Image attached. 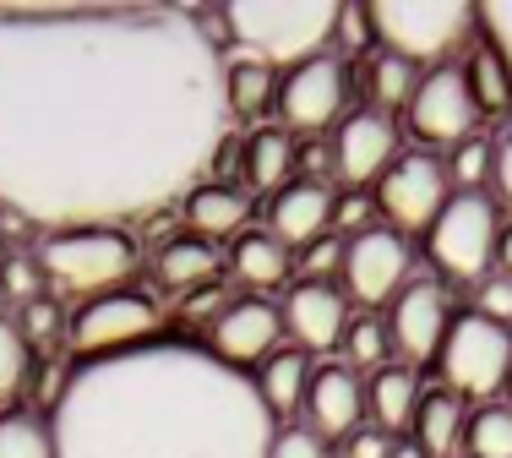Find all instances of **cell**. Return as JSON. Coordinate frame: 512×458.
<instances>
[{
  "mask_svg": "<svg viewBox=\"0 0 512 458\" xmlns=\"http://www.w3.org/2000/svg\"><path fill=\"white\" fill-rule=\"evenodd\" d=\"M218 273V246L213 240H169L164 251H158V284L169 289V295H197V289L213 284Z\"/></svg>",
  "mask_w": 512,
  "mask_h": 458,
  "instance_id": "24",
  "label": "cell"
},
{
  "mask_svg": "<svg viewBox=\"0 0 512 458\" xmlns=\"http://www.w3.org/2000/svg\"><path fill=\"white\" fill-rule=\"evenodd\" d=\"M447 180L453 191H480L491 180V137H463L447 159Z\"/></svg>",
  "mask_w": 512,
  "mask_h": 458,
  "instance_id": "33",
  "label": "cell"
},
{
  "mask_svg": "<svg viewBox=\"0 0 512 458\" xmlns=\"http://www.w3.org/2000/svg\"><path fill=\"white\" fill-rule=\"evenodd\" d=\"M469 458H512V404H480L463 431Z\"/></svg>",
  "mask_w": 512,
  "mask_h": 458,
  "instance_id": "28",
  "label": "cell"
},
{
  "mask_svg": "<svg viewBox=\"0 0 512 458\" xmlns=\"http://www.w3.org/2000/svg\"><path fill=\"white\" fill-rule=\"evenodd\" d=\"M469 311H480V317H491V322H507L512 328V273H485L480 284H474V306Z\"/></svg>",
  "mask_w": 512,
  "mask_h": 458,
  "instance_id": "37",
  "label": "cell"
},
{
  "mask_svg": "<svg viewBox=\"0 0 512 458\" xmlns=\"http://www.w3.org/2000/svg\"><path fill=\"white\" fill-rule=\"evenodd\" d=\"M158 328H164V311L153 306V295H142V289H115V295H93V300H82V311H71L66 339L82 360H99V355H120V349L153 344Z\"/></svg>",
  "mask_w": 512,
  "mask_h": 458,
  "instance_id": "8",
  "label": "cell"
},
{
  "mask_svg": "<svg viewBox=\"0 0 512 458\" xmlns=\"http://www.w3.org/2000/svg\"><path fill=\"white\" fill-rule=\"evenodd\" d=\"M17 328H22V339L28 344H55L60 333H66V311L55 306L50 295H39V300H28V306H17Z\"/></svg>",
  "mask_w": 512,
  "mask_h": 458,
  "instance_id": "34",
  "label": "cell"
},
{
  "mask_svg": "<svg viewBox=\"0 0 512 458\" xmlns=\"http://www.w3.org/2000/svg\"><path fill=\"white\" fill-rule=\"evenodd\" d=\"M507 393H512V377H507Z\"/></svg>",
  "mask_w": 512,
  "mask_h": 458,
  "instance_id": "46",
  "label": "cell"
},
{
  "mask_svg": "<svg viewBox=\"0 0 512 458\" xmlns=\"http://www.w3.org/2000/svg\"><path fill=\"white\" fill-rule=\"evenodd\" d=\"M442 382L458 399H491L512 377V328L480 311H458L442 339Z\"/></svg>",
  "mask_w": 512,
  "mask_h": 458,
  "instance_id": "7",
  "label": "cell"
},
{
  "mask_svg": "<svg viewBox=\"0 0 512 458\" xmlns=\"http://www.w3.org/2000/svg\"><path fill=\"white\" fill-rule=\"evenodd\" d=\"M474 120H480V110H474L469 99V82H463L458 66H436L431 77H420V93L409 99V126L414 137L425 142H458L474 137Z\"/></svg>",
  "mask_w": 512,
  "mask_h": 458,
  "instance_id": "15",
  "label": "cell"
},
{
  "mask_svg": "<svg viewBox=\"0 0 512 458\" xmlns=\"http://www.w3.org/2000/svg\"><path fill=\"white\" fill-rule=\"evenodd\" d=\"M0 458H55L50 420L28 415V409H6L0 415Z\"/></svg>",
  "mask_w": 512,
  "mask_h": 458,
  "instance_id": "29",
  "label": "cell"
},
{
  "mask_svg": "<svg viewBox=\"0 0 512 458\" xmlns=\"http://www.w3.org/2000/svg\"><path fill=\"white\" fill-rule=\"evenodd\" d=\"M197 6H0V213L120 229L186 202L229 142Z\"/></svg>",
  "mask_w": 512,
  "mask_h": 458,
  "instance_id": "1",
  "label": "cell"
},
{
  "mask_svg": "<svg viewBox=\"0 0 512 458\" xmlns=\"http://www.w3.org/2000/svg\"><path fill=\"white\" fill-rule=\"evenodd\" d=\"M327 153H333V180H344L349 191L371 186V180L387 175V164L398 159L393 115H382V110H355V115H344V126L333 131Z\"/></svg>",
  "mask_w": 512,
  "mask_h": 458,
  "instance_id": "14",
  "label": "cell"
},
{
  "mask_svg": "<svg viewBox=\"0 0 512 458\" xmlns=\"http://www.w3.org/2000/svg\"><path fill=\"white\" fill-rule=\"evenodd\" d=\"M491 186L512 208V126H502V137L491 142Z\"/></svg>",
  "mask_w": 512,
  "mask_h": 458,
  "instance_id": "40",
  "label": "cell"
},
{
  "mask_svg": "<svg viewBox=\"0 0 512 458\" xmlns=\"http://www.w3.org/2000/svg\"><path fill=\"white\" fill-rule=\"evenodd\" d=\"M414 93H420V66L404 60V55L376 50V60H371V99L393 110V104H409Z\"/></svg>",
  "mask_w": 512,
  "mask_h": 458,
  "instance_id": "32",
  "label": "cell"
},
{
  "mask_svg": "<svg viewBox=\"0 0 512 458\" xmlns=\"http://www.w3.org/2000/svg\"><path fill=\"white\" fill-rule=\"evenodd\" d=\"M344 93H349V71L327 50V55H311L306 66L284 71L273 104H278L284 131H327L338 120V110H344Z\"/></svg>",
  "mask_w": 512,
  "mask_h": 458,
  "instance_id": "11",
  "label": "cell"
},
{
  "mask_svg": "<svg viewBox=\"0 0 512 458\" xmlns=\"http://www.w3.org/2000/svg\"><path fill=\"white\" fill-rule=\"evenodd\" d=\"M463 431H469V404L458 393L436 388L420 393V409H414V448L425 458H453L463 448Z\"/></svg>",
  "mask_w": 512,
  "mask_h": 458,
  "instance_id": "20",
  "label": "cell"
},
{
  "mask_svg": "<svg viewBox=\"0 0 512 458\" xmlns=\"http://www.w3.org/2000/svg\"><path fill=\"white\" fill-rule=\"evenodd\" d=\"M224 306H229V300L218 295L213 284H207V289H197V295H191V306H186V311H191V317H218Z\"/></svg>",
  "mask_w": 512,
  "mask_h": 458,
  "instance_id": "43",
  "label": "cell"
},
{
  "mask_svg": "<svg viewBox=\"0 0 512 458\" xmlns=\"http://www.w3.org/2000/svg\"><path fill=\"white\" fill-rule=\"evenodd\" d=\"M278 339H284V311H278L267 295L229 300V306L213 317V328H207V349L235 371L256 366V360H273Z\"/></svg>",
  "mask_w": 512,
  "mask_h": 458,
  "instance_id": "13",
  "label": "cell"
},
{
  "mask_svg": "<svg viewBox=\"0 0 512 458\" xmlns=\"http://www.w3.org/2000/svg\"><path fill=\"white\" fill-rule=\"evenodd\" d=\"M251 219V191L229 186V180H202L186 197V224L197 229V240H224L240 235V224Z\"/></svg>",
  "mask_w": 512,
  "mask_h": 458,
  "instance_id": "19",
  "label": "cell"
},
{
  "mask_svg": "<svg viewBox=\"0 0 512 458\" xmlns=\"http://www.w3.org/2000/svg\"><path fill=\"white\" fill-rule=\"evenodd\" d=\"M344 289L349 300H360V306H387V300H398V289L409 284V246L398 229L387 224H371L360 229V235L344 240Z\"/></svg>",
  "mask_w": 512,
  "mask_h": 458,
  "instance_id": "10",
  "label": "cell"
},
{
  "mask_svg": "<svg viewBox=\"0 0 512 458\" xmlns=\"http://www.w3.org/2000/svg\"><path fill=\"white\" fill-rule=\"evenodd\" d=\"M344 268V240L322 235L316 246L300 251V284H333V273Z\"/></svg>",
  "mask_w": 512,
  "mask_h": 458,
  "instance_id": "36",
  "label": "cell"
},
{
  "mask_svg": "<svg viewBox=\"0 0 512 458\" xmlns=\"http://www.w3.org/2000/svg\"><path fill=\"white\" fill-rule=\"evenodd\" d=\"M39 268L66 295H115L137 273V240L126 229H60L39 240Z\"/></svg>",
  "mask_w": 512,
  "mask_h": 458,
  "instance_id": "4",
  "label": "cell"
},
{
  "mask_svg": "<svg viewBox=\"0 0 512 458\" xmlns=\"http://www.w3.org/2000/svg\"><path fill=\"white\" fill-rule=\"evenodd\" d=\"M453 328V300L436 279H409L398 289L393 311H387V339H393V355H404L409 366L442 355V339Z\"/></svg>",
  "mask_w": 512,
  "mask_h": 458,
  "instance_id": "12",
  "label": "cell"
},
{
  "mask_svg": "<svg viewBox=\"0 0 512 458\" xmlns=\"http://www.w3.org/2000/svg\"><path fill=\"white\" fill-rule=\"evenodd\" d=\"M284 333H295V349H338L349 328V306L338 284H295L284 306Z\"/></svg>",
  "mask_w": 512,
  "mask_h": 458,
  "instance_id": "17",
  "label": "cell"
},
{
  "mask_svg": "<svg viewBox=\"0 0 512 458\" xmlns=\"http://www.w3.org/2000/svg\"><path fill=\"white\" fill-rule=\"evenodd\" d=\"M0 289H6L17 306L39 300V295H44V268H39V257H28V251H17V257H0Z\"/></svg>",
  "mask_w": 512,
  "mask_h": 458,
  "instance_id": "35",
  "label": "cell"
},
{
  "mask_svg": "<svg viewBox=\"0 0 512 458\" xmlns=\"http://www.w3.org/2000/svg\"><path fill=\"white\" fill-rule=\"evenodd\" d=\"M414 409H420V382H414L409 366H382L371 371V382H365V415L376 420V431H404L414 420Z\"/></svg>",
  "mask_w": 512,
  "mask_h": 458,
  "instance_id": "23",
  "label": "cell"
},
{
  "mask_svg": "<svg viewBox=\"0 0 512 458\" xmlns=\"http://www.w3.org/2000/svg\"><path fill=\"white\" fill-rule=\"evenodd\" d=\"M447 202H453V180L436 153H398L376 180V213L398 229H431Z\"/></svg>",
  "mask_w": 512,
  "mask_h": 458,
  "instance_id": "9",
  "label": "cell"
},
{
  "mask_svg": "<svg viewBox=\"0 0 512 458\" xmlns=\"http://www.w3.org/2000/svg\"><path fill=\"white\" fill-rule=\"evenodd\" d=\"M365 22H371L376 50L404 55L414 66H425V60H453L458 50H469V39L480 33V11L453 6V0H436V6L382 0V6H365Z\"/></svg>",
  "mask_w": 512,
  "mask_h": 458,
  "instance_id": "5",
  "label": "cell"
},
{
  "mask_svg": "<svg viewBox=\"0 0 512 458\" xmlns=\"http://www.w3.org/2000/svg\"><path fill=\"white\" fill-rule=\"evenodd\" d=\"M28 377H33V344L22 339L17 317L0 311V404H17Z\"/></svg>",
  "mask_w": 512,
  "mask_h": 458,
  "instance_id": "30",
  "label": "cell"
},
{
  "mask_svg": "<svg viewBox=\"0 0 512 458\" xmlns=\"http://www.w3.org/2000/svg\"><path fill=\"white\" fill-rule=\"evenodd\" d=\"M267 458H333V448H327L322 437H316L311 426H278L273 448H267Z\"/></svg>",
  "mask_w": 512,
  "mask_h": 458,
  "instance_id": "38",
  "label": "cell"
},
{
  "mask_svg": "<svg viewBox=\"0 0 512 458\" xmlns=\"http://www.w3.org/2000/svg\"><path fill=\"white\" fill-rule=\"evenodd\" d=\"M496 273H512V229H502L496 240Z\"/></svg>",
  "mask_w": 512,
  "mask_h": 458,
  "instance_id": "44",
  "label": "cell"
},
{
  "mask_svg": "<svg viewBox=\"0 0 512 458\" xmlns=\"http://www.w3.org/2000/svg\"><path fill=\"white\" fill-rule=\"evenodd\" d=\"M311 377H316V366H311L306 349H278L273 360H262V371H256V393H262L267 409H273V420L295 415V409L306 404Z\"/></svg>",
  "mask_w": 512,
  "mask_h": 458,
  "instance_id": "22",
  "label": "cell"
},
{
  "mask_svg": "<svg viewBox=\"0 0 512 458\" xmlns=\"http://www.w3.org/2000/svg\"><path fill=\"white\" fill-rule=\"evenodd\" d=\"M306 420L322 442L355 437L365 420V382L349 366H316L311 393H306Z\"/></svg>",
  "mask_w": 512,
  "mask_h": 458,
  "instance_id": "18",
  "label": "cell"
},
{
  "mask_svg": "<svg viewBox=\"0 0 512 458\" xmlns=\"http://www.w3.org/2000/svg\"><path fill=\"white\" fill-rule=\"evenodd\" d=\"M463 82H469V99H474L480 115H507L512 110V71H507V60L496 55L491 44H480V50L469 55Z\"/></svg>",
  "mask_w": 512,
  "mask_h": 458,
  "instance_id": "26",
  "label": "cell"
},
{
  "mask_svg": "<svg viewBox=\"0 0 512 458\" xmlns=\"http://www.w3.org/2000/svg\"><path fill=\"white\" fill-rule=\"evenodd\" d=\"M387 453H393V437L376 431V426H360L355 437H349V458H387Z\"/></svg>",
  "mask_w": 512,
  "mask_h": 458,
  "instance_id": "42",
  "label": "cell"
},
{
  "mask_svg": "<svg viewBox=\"0 0 512 458\" xmlns=\"http://www.w3.org/2000/svg\"><path fill=\"white\" fill-rule=\"evenodd\" d=\"M55 458H267L278 437L251 371L207 344L153 339L77 360L50 409Z\"/></svg>",
  "mask_w": 512,
  "mask_h": 458,
  "instance_id": "2",
  "label": "cell"
},
{
  "mask_svg": "<svg viewBox=\"0 0 512 458\" xmlns=\"http://www.w3.org/2000/svg\"><path fill=\"white\" fill-rule=\"evenodd\" d=\"M333 224H344L349 235H360V229H371L376 224V202H365L360 191H349L344 202H338V213H333Z\"/></svg>",
  "mask_w": 512,
  "mask_h": 458,
  "instance_id": "41",
  "label": "cell"
},
{
  "mask_svg": "<svg viewBox=\"0 0 512 458\" xmlns=\"http://www.w3.org/2000/svg\"><path fill=\"white\" fill-rule=\"evenodd\" d=\"M496 240H502V219H496V202L485 191H453V202L425 229L431 262L463 284H480L496 268Z\"/></svg>",
  "mask_w": 512,
  "mask_h": 458,
  "instance_id": "6",
  "label": "cell"
},
{
  "mask_svg": "<svg viewBox=\"0 0 512 458\" xmlns=\"http://www.w3.org/2000/svg\"><path fill=\"white\" fill-rule=\"evenodd\" d=\"M387 458H425V453L414 448V442H393V453H387Z\"/></svg>",
  "mask_w": 512,
  "mask_h": 458,
  "instance_id": "45",
  "label": "cell"
},
{
  "mask_svg": "<svg viewBox=\"0 0 512 458\" xmlns=\"http://www.w3.org/2000/svg\"><path fill=\"white\" fill-rule=\"evenodd\" d=\"M289 246H278L267 229H246V235L235 240V251H229V273H235V284H246L251 295H267V289H278L289 279Z\"/></svg>",
  "mask_w": 512,
  "mask_h": 458,
  "instance_id": "21",
  "label": "cell"
},
{
  "mask_svg": "<svg viewBox=\"0 0 512 458\" xmlns=\"http://www.w3.org/2000/svg\"><path fill=\"white\" fill-rule=\"evenodd\" d=\"M480 39L491 44L512 71V0H502V6H480Z\"/></svg>",
  "mask_w": 512,
  "mask_h": 458,
  "instance_id": "39",
  "label": "cell"
},
{
  "mask_svg": "<svg viewBox=\"0 0 512 458\" xmlns=\"http://www.w3.org/2000/svg\"><path fill=\"white\" fill-rule=\"evenodd\" d=\"M295 159H300L295 137H289L284 126H262V131H251V142H246V180L256 191H284Z\"/></svg>",
  "mask_w": 512,
  "mask_h": 458,
  "instance_id": "25",
  "label": "cell"
},
{
  "mask_svg": "<svg viewBox=\"0 0 512 458\" xmlns=\"http://www.w3.org/2000/svg\"><path fill=\"white\" fill-rule=\"evenodd\" d=\"M224 99H229V115H256L267 99H278V82L267 66L256 60H224Z\"/></svg>",
  "mask_w": 512,
  "mask_h": 458,
  "instance_id": "27",
  "label": "cell"
},
{
  "mask_svg": "<svg viewBox=\"0 0 512 458\" xmlns=\"http://www.w3.org/2000/svg\"><path fill=\"white\" fill-rule=\"evenodd\" d=\"M344 360L349 371L365 366V371H382L393 366V339H387V322L382 317H355L344 328Z\"/></svg>",
  "mask_w": 512,
  "mask_h": 458,
  "instance_id": "31",
  "label": "cell"
},
{
  "mask_svg": "<svg viewBox=\"0 0 512 458\" xmlns=\"http://www.w3.org/2000/svg\"><path fill=\"white\" fill-rule=\"evenodd\" d=\"M338 17L344 6H327V0H306V6H284V0H240V6H224L213 28L224 33L246 60L256 66H306L311 55H327L338 39Z\"/></svg>",
  "mask_w": 512,
  "mask_h": 458,
  "instance_id": "3",
  "label": "cell"
},
{
  "mask_svg": "<svg viewBox=\"0 0 512 458\" xmlns=\"http://www.w3.org/2000/svg\"><path fill=\"white\" fill-rule=\"evenodd\" d=\"M333 213H338V191L327 180H289L284 191H273L267 235L289 251H306L322 235H333Z\"/></svg>",
  "mask_w": 512,
  "mask_h": 458,
  "instance_id": "16",
  "label": "cell"
}]
</instances>
